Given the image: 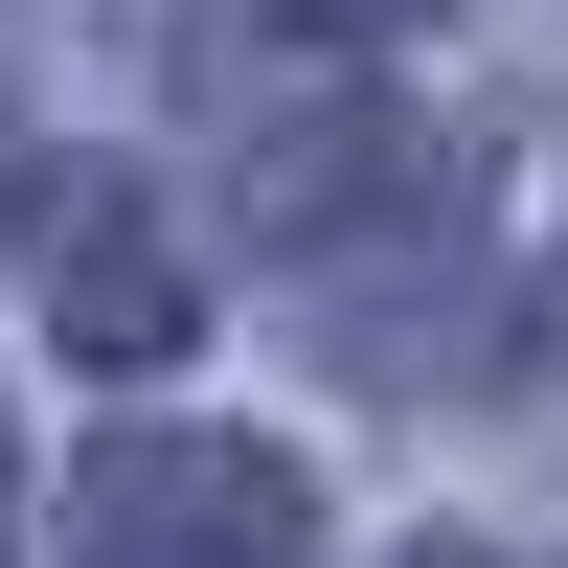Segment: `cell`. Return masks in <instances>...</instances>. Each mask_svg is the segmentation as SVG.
Listing matches in <instances>:
<instances>
[{
  "mask_svg": "<svg viewBox=\"0 0 568 568\" xmlns=\"http://www.w3.org/2000/svg\"><path fill=\"white\" fill-rule=\"evenodd\" d=\"M318 478L273 433H91L69 455V568H296Z\"/></svg>",
  "mask_w": 568,
  "mask_h": 568,
  "instance_id": "6da1fadb",
  "label": "cell"
},
{
  "mask_svg": "<svg viewBox=\"0 0 568 568\" xmlns=\"http://www.w3.org/2000/svg\"><path fill=\"white\" fill-rule=\"evenodd\" d=\"M23 273H45V318H69V364H182V318H205V273L160 251L136 182H45Z\"/></svg>",
  "mask_w": 568,
  "mask_h": 568,
  "instance_id": "7a4b0ae2",
  "label": "cell"
},
{
  "mask_svg": "<svg viewBox=\"0 0 568 568\" xmlns=\"http://www.w3.org/2000/svg\"><path fill=\"white\" fill-rule=\"evenodd\" d=\"M0 568H23V433H0Z\"/></svg>",
  "mask_w": 568,
  "mask_h": 568,
  "instance_id": "3957f363",
  "label": "cell"
},
{
  "mask_svg": "<svg viewBox=\"0 0 568 568\" xmlns=\"http://www.w3.org/2000/svg\"><path fill=\"white\" fill-rule=\"evenodd\" d=\"M409 568H500V546H409Z\"/></svg>",
  "mask_w": 568,
  "mask_h": 568,
  "instance_id": "277c9868",
  "label": "cell"
},
{
  "mask_svg": "<svg viewBox=\"0 0 568 568\" xmlns=\"http://www.w3.org/2000/svg\"><path fill=\"white\" fill-rule=\"evenodd\" d=\"M364 23H433V0H364Z\"/></svg>",
  "mask_w": 568,
  "mask_h": 568,
  "instance_id": "5b68a950",
  "label": "cell"
}]
</instances>
